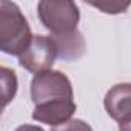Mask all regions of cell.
Segmentation results:
<instances>
[{"mask_svg":"<svg viewBox=\"0 0 131 131\" xmlns=\"http://www.w3.org/2000/svg\"><path fill=\"white\" fill-rule=\"evenodd\" d=\"M31 26L20 8L8 0L0 2V49L9 56H20L32 40Z\"/></svg>","mask_w":131,"mask_h":131,"instance_id":"6da1fadb","label":"cell"},{"mask_svg":"<svg viewBox=\"0 0 131 131\" xmlns=\"http://www.w3.org/2000/svg\"><path fill=\"white\" fill-rule=\"evenodd\" d=\"M37 13L42 25L52 37L67 36L77 31L80 11L71 0H42L37 3Z\"/></svg>","mask_w":131,"mask_h":131,"instance_id":"7a4b0ae2","label":"cell"},{"mask_svg":"<svg viewBox=\"0 0 131 131\" xmlns=\"http://www.w3.org/2000/svg\"><path fill=\"white\" fill-rule=\"evenodd\" d=\"M31 99L36 106L63 100H74L71 80L67 74L54 70L39 73L31 80Z\"/></svg>","mask_w":131,"mask_h":131,"instance_id":"3957f363","label":"cell"},{"mask_svg":"<svg viewBox=\"0 0 131 131\" xmlns=\"http://www.w3.org/2000/svg\"><path fill=\"white\" fill-rule=\"evenodd\" d=\"M59 57V49L51 36H34L29 46L19 56V65L29 73L39 74L51 70Z\"/></svg>","mask_w":131,"mask_h":131,"instance_id":"277c9868","label":"cell"},{"mask_svg":"<svg viewBox=\"0 0 131 131\" xmlns=\"http://www.w3.org/2000/svg\"><path fill=\"white\" fill-rule=\"evenodd\" d=\"M105 110L116 122L131 119V83H117L108 90L103 99Z\"/></svg>","mask_w":131,"mask_h":131,"instance_id":"5b68a950","label":"cell"},{"mask_svg":"<svg viewBox=\"0 0 131 131\" xmlns=\"http://www.w3.org/2000/svg\"><path fill=\"white\" fill-rule=\"evenodd\" d=\"M74 113H76L74 100H63V102H54V103L36 106L32 111V119L40 123L51 125L54 128L71 120Z\"/></svg>","mask_w":131,"mask_h":131,"instance_id":"8992f818","label":"cell"},{"mask_svg":"<svg viewBox=\"0 0 131 131\" xmlns=\"http://www.w3.org/2000/svg\"><path fill=\"white\" fill-rule=\"evenodd\" d=\"M52 37V36H51ZM57 49H59V57L62 60L67 62H73L77 60L83 56L85 52V39L82 36V32L77 29L71 34L67 36H60V37H52Z\"/></svg>","mask_w":131,"mask_h":131,"instance_id":"52a82bcc","label":"cell"},{"mask_svg":"<svg viewBox=\"0 0 131 131\" xmlns=\"http://www.w3.org/2000/svg\"><path fill=\"white\" fill-rule=\"evenodd\" d=\"M0 73H2V83H3V106H6L17 93V77L16 73L6 67L0 70Z\"/></svg>","mask_w":131,"mask_h":131,"instance_id":"ba28073f","label":"cell"},{"mask_svg":"<svg viewBox=\"0 0 131 131\" xmlns=\"http://www.w3.org/2000/svg\"><path fill=\"white\" fill-rule=\"evenodd\" d=\"M91 6L106 13V14H120V13H125L131 2H108V0H105V2H88Z\"/></svg>","mask_w":131,"mask_h":131,"instance_id":"9c48e42d","label":"cell"},{"mask_svg":"<svg viewBox=\"0 0 131 131\" xmlns=\"http://www.w3.org/2000/svg\"><path fill=\"white\" fill-rule=\"evenodd\" d=\"M52 131H93V128H91L90 123H86L82 119H71L67 123L54 126Z\"/></svg>","mask_w":131,"mask_h":131,"instance_id":"30bf717a","label":"cell"},{"mask_svg":"<svg viewBox=\"0 0 131 131\" xmlns=\"http://www.w3.org/2000/svg\"><path fill=\"white\" fill-rule=\"evenodd\" d=\"M16 131H45V129L37 125H20L19 128H16Z\"/></svg>","mask_w":131,"mask_h":131,"instance_id":"8fae6325","label":"cell"},{"mask_svg":"<svg viewBox=\"0 0 131 131\" xmlns=\"http://www.w3.org/2000/svg\"><path fill=\"white\" fill-rule=\"evenodd\" d=\"M119 131H131V119L119 123Z\"/></svg>","mask_w":131,"mask_h":131,"instance_id":"7c38bea8","label":"cell"}]
</instances>
